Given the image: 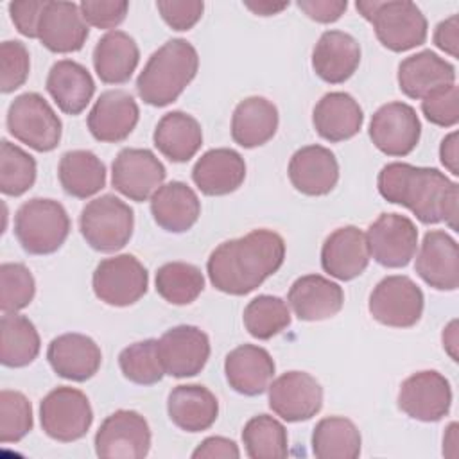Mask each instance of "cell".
I'll return each instance as SVG.
<instances>
[{
  "mask_svg": "<svg viewBox=\"0 0 459 459\" xmlns=\"http://www.w3.org/2000/svg\"><path fill=\"white\" fill-rule=\"evenodd\" d=\"M283 260V238L271 230H253L240 238L219 244L206 262V271L217 290L244 296L273 276Z\"/></svg>",
  "mask_w": 459,
  "mask_h": 459,
  "instance_id": "6da1fadb",
  "label": "cell"
},
{
  "mask_svg": "<svg viewBox=\"0 0 459 459\" xmlns=\"http://www.w3.org/2000/svg\"><path fill=\"white\" fill-rule=\"evenodd\" d=\"M377 186L385 201L405 206L420 222L457 230L459 186L437 169L393 161L378 172Z\"/></svg>",
  "mask_w": 459,
  "mask_h": 459,
  "instance_id": "7a4b0ae2",
  "label": "cell"
},
{
  "mask_svg": "<svg viewBox=\"0 0 459 459\" xmlns=\"http://www.w3.org/2000/svg\"><path fill=\"white\" fill-rule=\"evenodd\" d=\"M197 68L199 56L194 45L183 38L169 39L147 59L136 79V91L149 106H169L194 81Z\"/></svg>",
  "mask_w": 459,
  "mask_h": 459,
  "instance_id": "3957f363",
  "label": "cell"
},
{
  "mask_svg": "<svg viewBox=\"0 0 459 459\" xmlns=\"http://www.w3.org/2000/svg\"><path fill=\"white\" fill-rule=\"evenodd\" d=\"M355 7L373 25L378 41L391 52L416 48L427 39V18L409 0H360Z\"/></svg>",
  "mask_w": 459,
  "mask_h": 459,
  "instance_id": "277c9868",
  "label": "cell"
},
{
  "mask_svg": "<svg viewBox=\"0 0 459 459\" xmlns=\"http://www.w3.org/2000/svg\"><path fill=\"white\" fill-rule=\"evenodd\" d=\"M70 233V217L54 199L25 201L14 215V235L29 255L56 253Z\"/></svg>",
  "mask_w": 459,
  "mask_h": 459,
  "instance_id": "5b68a950",
  "label": "cell"
},
{
  "mask_svg": "<svg viewBox=\"0 0 459 459\" xmlns=\"http://www.w3.org/2000/svg\"><path fill=\"white\" fill-rule=\"evenodd\" d=\"M133 210L113 194L90 201L79 217L81 235L90 247L100 253L122 249L133 237Z\"/></svg>",
  "mask_w": 459,
  "mask_h": 459,
  "instance_id": "8992f818",
  "label": "cell"
},
{
  "mask_svg": "<svg viewBox=\"0 0 459 459\" xmlns=\"http://www.w3.org/2000/svg\"><path fill=\"white\" fill-rule=\"evenodd\" d=\"M7 129L22 143L38 152L54 151L61 140L63 124L52 106L34 91L18 95L7 109Z\"/></svg>",
  "mask_w": 459,
  "mask_h": 459,
  "instance_id": "52a82bcc",
  "label": "cell"
},
{
  "mask_svg": "<svg viewBox=\"0 0 459 459\" xmlns=\"http://www.w3.org/2000/svg\"><path fill=\"white\" fill-rule=\"evenodd\" d=\"M39 421L48 437L72 443L86 436L93 421V411L82 391L59 385L41 400Z\"/></svg>",
  "mask_w": 459,
  "mask_h": 459,
  "instance_id": "ba28073f",
  "label": "cell"
},
{
  "mask_svg": "<svg viewBox=\"0 0 459 459\" xmlns=\"http://www.w3.org/2000/svg\"><path fill=\"white\" fill-rule=\"evenodd\" d=\"M423 292L402 274L385 276L369 294L368 310L375 321L391 328H411L423 314Z\"/></svg>",
  "mask_w": 459,
  "mask_h": 459,
  "instance_id": "9c48e42d",
  "label": "cell"
},
{
  "mask_svg": "<svg viewBox=\"0 0 459 459\" xmlns=\"http://www.w3.org/2000/svg\"><path fill=\"white\" fill-rule=\"evenodd\" d=\"M91 285L95 296L106 305L129 307L147 292L149 274L136 256L117 255L99 262Z\"/></svg>",
  "mask_w": 459,
  "mask_h": 459,
  "instance_id": "30bf717a",
  "label": "cell"
},
{
  "mask_svg": "<svg viewBox=\"0 0 459 459\" xmlns=\"http://www.w3.org/2000/svg\"><path fill=\"white\" fill-rule=\"evenodd\" d=\"M151 448L147 420L129 409L109 414L95 434V452L104 459H142Z\"/></svg>",
  "mask_w": 459,
  "mask_h": 459,
  "instance_id": "8fae6325",
  "label": "cell"
},
{
  "mask_svg": "<svg viewBox=\"0 0 459 459\" xmlns=\"http://www.w3.org/2000/svg\"><path fill=\"white\" fill-rule=\"evenodd\" d=\"M369 256L384 267H405L416 255V224L400 213H382L366 231Z\"/></svg>",
  "mask_w": 459,
  "mask_h": 459,
  "instance_id": "7c38bea8",
  "label": "cell"
},
{
  "mask_svg": "<svg viewBox=\"0 0 459 459\" xmlns=\"http://www.w3.org/2000/svg\"><path fill=\"white\" fill-rule=\"evenodd\" d=\"M420 136L421 122L416 109L405 102H387L371 117L369 138L373 145L387 156L411 154Z\"/></svg>",
  "mask_w": 459,
  "mask_h": 459,
  "instance_id": "4fadbf2b",
  "label": "cell"
},
{
  "mask_svg": "<svg viewBox=\"0 0 459 459\" xmlns=\"http://www.w3.org/2000/svg\"><path fill=\"white\" fill-rule=\"evenodd\" d=\"M167 170L149 149H122L111 165V185L131 201L143 203L161 186Z\"/></svg>",
  "mask_w": 459,
  "mask_h": 459,
  "instance_id": "5bb4252c",
  "label": "cell"
},
{
  "mask_svg": "<svg viewBox=\"0 0 459 459\" xmlns=\"http://www.w3.org/2000/svg\"><path fill=\"white\" fill-rule=\"evenodd\" d=\"M452 405L450 382L436 369H425L405 378L398 391V407L412 420L439 421Z\"/></svg>",
  "mask_w": 459,
  "mask_h": 459,
  "instance_id": "9a60e30c",
  "label": "cell"
},
{
  "mask_svg": "<svg viewBox=\"0 0 459 459\" xmlns=\"http://www.w3.org/2000/svg\"><path fill=\"white\" fill-rule=\"evenodd\" d=\"M269 407L289 423L307 421L323 407L321 384L305 371H287L267 387Z\"/></svg>",
  "mask_w": 459,
  "mask_h": 459,
  "instance_id": "2e32d148",
  "label": "cell"
},
{
  "mask_svg": "<svg viewBox=\"0 0 459 459\" xmlns=\"http://www.w3.org/2000/svg\"><path fill=\"white\" fill-rule=\"evenodd\" d=\"M158 351L165 375L195 377L210 359V339L197 326L179 325L160 337Z\"/></svg>",
  "mask_w": 459,
  "mask_h": 459,
  "instance_id": "e0dca14e",
  "label": "cell"
},
{
  "mask_svg": "<svg viewBox=\"0 0 459 459\" xmlns=\"http://www.w3.org/2000/svg\"><path fill=\"white\" fill-rule=\"evenodd\" d=\"M414 269L432 289L455 290L459 287V249L454 237L443 230L427 231Z\"/></svg>",
  "mask_w": 459,
  "mask_h": 459,
  "instance_id": "ac0fdd59",
  "label": "cell"
},
{
  "mask_svg": "<svg viewBox=\"0 0 459 459\" xmlns=\"http://www.w3.org/2000/svg\"><path fill=\"white\" fill-rule=\"evenodd\" d=\"M90 34L81 9L74 2L47 0L38 25V39L56 54H70L82 48Z\"/></svg>",
  "mask_w": 459,
  "mask_h": 459,
  "instance_id": "d6986e66",
  "label": "cell"
},
{
  "mask_svg": "<svg viewBox=\"0 0 459 459\" xmlns=\"http://www.w3.org/2000/svg\"><path fill=\"white\" fill-rule=\"evenodd\" d=\"M138 118L140 109L131 93L124 90H108L95 100L86 122L95 140L117 143L133 133Z\"/></svg>",
  "mask_w": 459,
  "mask_h": 459,
  "instance_id": "ffe728a7",
  "label": "cell"
},
{
  "mask_svg": "<svg viewBox=\"0 0 459 459\" xmlns=\"http://www.w3.org/2000/svg\"><path fill=\"white\" fill-rule=\"evenodd\" d=\"M369 258L366 233L357 226H342L332 231L321 247V265L325 273L342 281L360 276Z\"/></svg>",
  "mask_w": 459,
  "mask_h": 459,
  "instance_id": "44dd1931",
  "label": "cell"
},
{
  "mask_svg": "<svg viewBox=\"0 0 459 459\" xmlns=\"http://www.w3.org/2000/svg\"><path fill=\"white\" fill-rule=\"evenodd\" d=\"M50 368L61 378L72 382H86L102 362L99 344L82 333H63L50 341L47 350Z\"/></svg>",
  "mask_w": 459,
  "mask_h": 459,
  "instance_id": "7402d4cb",
  "label": "cell"
},
{
  "mask_svg": "<svg viewBox=\"0 0 459 459\" xmlns=\"http://www.w3.org/2000/svg\"><path fill=\"white\" fill-rule=\"evenodd\" d=\"M289 179L305 195H326L339 181L337 158L323 145H305L289 161Z\"/></svg>",
  "mask_w": 459,
  "mask_h": 459,
  "instance_id": "603a6c76",
  "label": "cell"
},
{
  "mask_svg": "<svg viewBox=\"0 0 459 459\" xmlns=\"http://www.w3.org/2000/svg\"><path fill=\"white\" fill-rule=\"evenodd\" d=\"M287 301L298 319L323 321L341 312L344 292L335 281L321 274H305L290 285Z\"/></svg>",
  "mask_w": 459,
  "mask_h": 459,
  "instance_id": "cb8c5ba5",
  "label": "cell"
},
{
  "mask_svg": "<svg viewBox=\"0 0 459 459\" xmlns=\"http://www.w3.org/2000/svg\"><path fill=\"white\" fill-rule=\"evenodd\" d=\"M274 369L276 366L271 353L256 344L237 346L224 360V373L230 387L244 396H256L267 391Z\"/></svg>",
  "mask_w": 459,
  "mask_h": 459,
  "instance_id": "d4e9b609",
  "label": "cell"
},
{
  "mask_svg": "<svg viewBox=\"0 0 459 459\" xmlns=\"http://www.w3.org/2000/svg\"><path fill=\"white\" fill-rule=\"evenodd\" d=\"M360 63L359 41L342 30H326L312 50V68L319 79L330 84L348 81Z\"/></svg>",
  "mask_w": 459,
  "mask_h": 459,
  "instance_id": "484cf974",
  "label": "cell"
},
{
  "mask_svg": "<svg viewBox=\"0 0 459 459\" xmlns=\"http://www.w3.org/2000/svg\"><path fill=\"white\" fill-rule=\"evenodd\" d=\"M398 88L409 99H425L432 91L455 84V68L432 50H421L398 65Z\"/></svg>",
  "mask_w": 459,
  "mask_h": 459,
  "instance_id": "4316f807",
  "label": "cell"
},
{
  "mask_svg": "<svg viewBox=\"0 0 459 459\" xmlns=\"http://www.w3.org/2000/svg\"><path fill=\"white\" fill-rule=\"evenodd\" d=\"M192 179L204 195H226L244 183L246 161L233 149H210L195 161Z\"/></svg>",
  "mask_w": 459,
  "mask_h": 459,
  "instance_id": "83f0119b",
  "label": "cell"
},
{
  "mask_svg": "<svg viewBox=\"0 0 459 459\" xmlns=\"http://www.w3.org/2000/svg\"><path fill=\"white\" fill-rule=\"evenodd\" d=\"M151 213L161 230L169 233H183L197 222L201 215V201L186 183L170 181L152 194Z\"/></svg>",
  "mask_w": 459,
  "mask_h": 459,
  "instance_id": "f1b7e54d",
  "label": "cell"
},
{
  "mask_svg": "<svg viewBox=\"0 0 459 459\" xmlns=\"http://www.w3.org/2000/svg\"><path fill=\"white\" fill-rule=\"evenodd\" d=\"M312 122L321 138L335 143L350 140L360 131L364 113L350 93L330 91L316 104Z\"/></svg>",
  "mask_w": 459,
  "mask_h": 459,
  "instance_id": "f546056e",
  "label": "cell"
},
{
  "mask_svg": "<svg viewBox=\"0 0 459 459\" xmlns=\"http://www.w3.org/2000/svg\"><path fill=\"white\" fill-rule=\"evenodd\" d=\"M167 412L178 429L185 432H201L215 423L219 402L204 385H178L169 393Z\"/></svg>",
  "mask_w": 459,
  "mask_h": 459,
  "instance_id": "4dcf8cb0",
  "label": "cell"
},
{
  "mask_svg": "<svg viewBox=\"0 0 459 459\" xmlns=\"http://www.w3.org/2000/svg\"><path fill=\"white\" fill-rule=\"evenodd\" d=\"M47 91L66 115H79L95 93L91 74L77 61L61 59L52 65L47 75Z\"/></svg>",
  "mask_w": 459,
  "mask_h": 459,
  "instance_id": "1f68e13d",
  "label": "cell"
},
{
  "mask_svg": "<svg viewBox=\"0 0 459 459\" xmlns=\"http://www.w3.org/2000/svg\"><path fill=\"white\" fill-rule=\"evenodd\" d=\"M140 61L136 41L124 30L106 32L93 48V68L106 84H124L131 79Z\"/></svg>",
  "mask_w": 459,
  "mask_h": 459,
  "instance_id": "d6a6232c",
  "label": "cell"
},
{
  "mask_svg": "<svg viewBox=\"0 0 459 459\" xmlns=\"http://www.w3.org/2000/svg\"><path fill=\"white\" fill-rule=\"evenodd\" d=\"M278 129V109L265 97L240 100L231 115V138L244 149L267 143Z\"/></svg>",
  "mask_w": 459,
  "mask_h": 459,
  "instance_id": "836d02e7",
  "label": "cell"
},
{
  "mask_svg": "<svg viewBox=\"0 0 459 459\" xmlns=\"http://www.w3.org/2000/svg\"><path fill=\"white\" fill-rule=\"evenodd\" d=\"M152 142L165 158L185 163L195 156L203 143L201 124L185 111L165 113L156 124Z\"/></svg>",
  "mask_w": 459,
  "mask_h": 459,
  "instance_id": "e575fe53",
  "label": "cell"
},
{
  "mask_svg": "<svg viewBox=\"0 0 459 459\" xmlns=\"http://www.w3.org/2000/svg\"><path fill=\"white\" fill-rule=\"evenodd\" d=\"M57 178L68 195L86 199L106 186V167L91 151L75 149L61 156Z\"/></svg>",
  "mask_w": 459,
  "mask_h": 459,
  "instance_id": "d590c367",
  "label": "cell"
},
{
  "mask_svg": "<svg viewBox=\"0 0 459 459\" xmlns=\"http://www.w3.org/2000/svg\"><path fill=\"white\" fill-rule=\"evenodd\" d=\"M360 445L359 429L342 416L319 420L312 432V452L317 459H355L360 455Z\"/></svg>",
  "mask_w": 459,
  "mask_h": 459,
  "instance_id": "8d00e7d4",
  "label": "cell"
},
{
  "mask_svg": "<svg viewBox=\"0 0 459 459\" xmlns=\"http://www.w3.org/2000/svg\"><path fill=\"white\" fill-rule=\"evenodd\" d=\"M39 335L34 323L25 317L4 314L0 319V360L7 368L29 366L39 353Z\"/></svg>",
  "mask_w": 459,
  "mask_h": 459,
  "instance_id": "74e56055",
  "label": "cell"
},
{
  "mask_svg": "<svg viewBox=\"0 0 459 459\" xmlns=\"http://www.w3.org/2000/svg\"><path fill=\"white\" fill-rule=\"evenodd\" d=\"M154 281L156 292L170 305H190L204 289L201 269L186 262L163 264Z\"/></svg>",
  "mask_w": 459,
  "mask_h": 459,
  "instance_id": "f35d334b",
  "label": "cell"
},
{
  "mask_svg": "<svg viewBox=\"0 0 459 459\" xmlns=\"http://www.w3.org/2000/svg\"><path fill=\"white\" fill-rule=\"evenodd\" d=\"M287 430L269 414L253 416L242 430V443L251 459H281L287 457Z\"/></svg>",
  "mask_w": 459,
  "mask_h": 459,
  "instance_id": "ab89813d",
  "label": "cell"
},
{
  "mask_svg": "<svg viewBox=\"0 0 459 459\" xmlns=\"http://www.w3.org/2000/svg\"><path fill=\"white\" fill-rule=\"evenodd\" d=\"M242 319L249 335L267 341L290 325V310L281 298L260 294L246 305Z\"/></svg>",
  "mask_w": 459,
  "mask_h": 459,
  "instance_id": "60d3db41",
  "label": "cell"
},
{
  "mask_svg": "<svg viewBox=\"0 0 459 459\" xmlns=\"http://www.w3.org/2000/svg\"><path fill=\"white\" fill-rule=\"evenodd\" d=\"M118 366L122 375L138 385H152L165 375L156 339L138 341L124 348L118 355Z\"/></svg>",
  "mask_w": 459,
  "mask_h": 459,
  "instance_id": "b9f144b4",
  "label": "cell"
},
{
  "mask_svg": "<svg viewBox=\"0 0 459 459\" xmlns=\"http://www.w3.org/2000/svg\"><path fill=\"white\" fill-rule=\"evenodd\" d=\"M36 181V160L22 147L2 140L0 143V190L18 197Z\"/></svg>",
  "mask_w": 459,
  "mask_h": 459,
  "instance_id": "7bdbcfd3",
  "label": "cell"
},
{
  "mask_svg": "<svg viewBox=\"0 0 459 459\" xmlns=\"http://www.w3.org/2000/svg\"><path fill=\"white\" fill-rule=\"evenodd\" d=\"M36 294L32 273L18 262L0 265V308L4 314H13L25 308Z\"/></svg>",
  "mask_w": 459,
  "mask_h": 459,
  "instance_id": "ee69618b",
  "label": "cell"
},
{
  "mask_svg": "<svg viewBox=\"0 0 459 459\" xmlns=\"http://www.w3.org/2000/svg\"><path fill=\"white\" fill-rule=\"evenodd\" d=\"M32 430V405L20 391L0 393V441L18 443Z\"/></svg>",
  "mask_w": 459,
  "mask_h": 459,
  "instance_id": "f6af8a7d",
  "label": "cell"
},
{
  "mask_svg": "<svg viewBox=\"0 0 459 459\" xmlns=\"http://www.w3.org/2000/svg\"><path fill=\"white\" fill-rule=\"evenodd\" d=\"M29 50L22 41H4L0 45V91L11 93L25 84L29 77Z\"/></svg>",
  "mask_w": 459,
  "mask_h": 459,
  "instance_id": "bcb514c9",
  "label": "cell"
},
{
  "mask_svg": "<svg viewBox=\"0 0 459 459\" xmlns=\"http://www.w3.org/2000/svg\"><path fill=\"white\" fill-rule=\"evenodd\" d=\"M425 118L439 127H454L459 122V91L455 84L443 86L421 99Z\"/></svg>",
  "mask_w": 459,
  "mask_h": 459,
  "instance_id": "7dc6e473",
  "label": "cell"
},
{
  "mask_svg": "<svg viewBox=\"0 0 459 459\" xmlns=\"http://www.w3.org/2000/svg\"><path fill=\"white\" fill-rule=\"evenodd\" d=\"M84 22L97 29H115L127 14L126 0H84L79 4Z\"/></svg>",
  "mask_w": 459,
  "mask_h": 459,
  "instance_id": "c3c4849f",
  "label": "cell"
},
{
  "mask_svg": "<svg viewBox=\"0 0 459 459\" xmlns=\"http://www.w3.org/2000/svg\"><path fill=\"white\" fill-rule=\"evenodd\" d=\"M156 9L163 22L174 30H190L203 16L201 0H158Z\"/></svg>",
  "mask_w": 459,
  "mask_h": 459,
  "instance_id": "681fc988",
  "label": "cell"
},
{
  "mask_svg": "<svg viewBox=\"0 0 459 459\" xmlns=\"http://www.w3.org/2000/svg\"><path fill=\"white\" fill-rule=\"evenodd\" d=\"M47 0H18L9 4V14L16 30L27 38H38V25Z\"/></svg>",
  "mask_w": 459,
  "mask_h": 459,
  "instance_id": "f907efd6",
  "label": "cell"
},
{
  "mask_svg": "<svg viewBox=\"0 0 459 459\" xmlns=\"http://www.w3.org/2000/svg\"><path fill=\"white\" fill-rule=\"evenodd\" d=\"M298 7L314 22L333 23L344 14L348 2L346 0H299Z\"/></svg>",
  "mask_w": 459,
  "mask_h": 459,
  "instance_id": "816d5d0a",
  "label": "cell"
},
{
  "mask_svg": "<svg viewBox=\"0 0 459 459\" xmlns=\"http://www.w3.org/2000/svg\"><path fill=\"white\" fill-rule=\"evenodd\" d=\"M194 459H238L240 450L233 439L222 436H210L199 443L192 452Z\"/></svg>",
  "mask_w": 459,
  "mask_h": 459,
  "instance_id": "f5cc1de1",
  "label": "cell"
},
{
  "mask_svg": "<svg viewBox=\"0 0 459 459\" xmlns=\"http://www.w3.org/2000/svg\"><path fill=\"white\" fill-rule=\"evenodd\" d=\"M434 43L443 52L450 54L452 57L459 56V16L452 14L446 20L439 22L434 30Z\"/></svg>",
  "mask_w": 459,
  "mask_h": 459,
  "instance_id": "db71d44e",
  "label": "cell"
},
{
  "mask_svg": "<svg viewBox=\"0 0 459 459\" xmlns=\"http://www.w3.org/2000/svg\"><path fill=\"white\" fill-rule=\"evenodd\" d=\"M439 160L452 172L454 176H459V151H457V131H452L446 134L439 145Z\"/></svg>",
  "mask_w": 459,
  "mask_h": 459,
  "instance_id": "11a10c76",
  "label": "cell"
},
{
  "mask_svg": "<svg viewBox=\"0 0 459 459\" xmlns=\"http://www.w3.org/2000/svg\"><path fill=\"white\" fill-rule=\"evenodd\" d=\"M244 5L253 11L258 16H273L281 13L283 9L289 7V2H267V0H260V2H244Z\"/></svg>",
  "mask_w": 459,
  "mask_h": 459,
  "instance_id": "9f6ffc18",
  "label": "cell"
},
{
  "mask_svg": "<svg viewBox=\"0 0 459 459\" xmlns=\"http://www.w3.org/2000/svg\"><path fill=\"white\" fill-rule=\"evenodd\" d=\"M443 348L448 351V355L452 357V360H459L457 359V321H450L448 326L443 332Z\"/></svg>",
  "mask_w": 459,
  "mask_h": 459,
  "instance_id": "6f0895ef",
  "label": "cell"
}]
</instances>
